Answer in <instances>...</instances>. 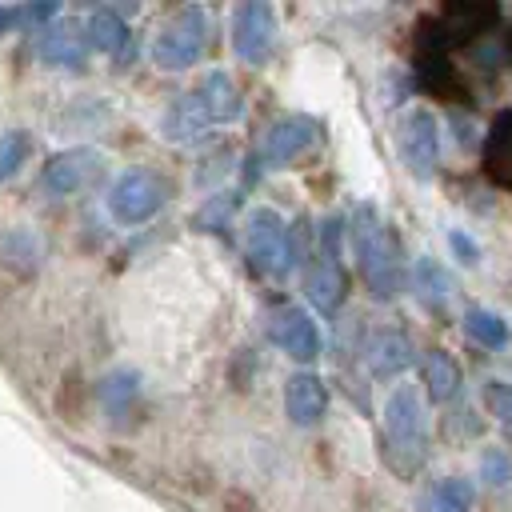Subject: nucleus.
Wrapping results in <instances>:
<instances>
[{"label":"nucleus","instance_id":"1","mask_svg":"<svg viewBox=\"0 0 512 512\" xmlns=\"http://www.w3.org/2000/svg\"><path fill=\"white\" fill-rule=\"evenodd\" d=\"M344 236H348V252L356 260L364 288L376 300H392L404 288V260H400V244L384 228V220L368 204H360L352 212V220L344 224Z\"/></svg>","mask_w":512,"mask_h":512},{"label":"nucleus","instance_id":"2","mask_svg":"<svg viewBox=\"0 0 512 512\" xmlns=\"http://www.w3.org/2000/svg\"><path fill=\"white\" fill-rule=\"evenodd\" d=\"M208 48V12L200 4H188L172 12V20L156 32L152 40V60L164 72H184L192 68Z\"/></svg>","mask_w":512,"mask_h":512},{"label":"nucleus","instance_id":"3","mask_svg":"<svg viewBox=\"0 0 512 512\" xmlns=\"http://www.w3.org/2000/svg\"><path fill=\"white\" fill-rule=\"evenodd\" d=\"M384 440H388V452H400L412 464L424 460V452H428V412H424V400L412 384H396L388 392V400H384Z\"/></svg>","mask_w":512,"mask_h":512},{"label":"nucleus","instance_id":"4","mask_svg":"<svg viewBox=\"0 0 512 512\" xmlns=\"http://www.w3.org/2000/svg\"><path fill=\"white\" fill-rule=\"evenodd\" d=\"M496 20H500V8L496 4H448L432 20L420 24V48H424V56L428 52H440L444 56V48H460V44L476 40Z\"/></svg>","mask_w":512,"mask_h":512},{"label":"nucleus","instance_id":"5","mask_svg":"<svg viewBox=\"0 0 512 512\" xmlns=\"http://www.w3.org/2000/svg\"><path fill=\"white\" fill-rule=\"evenodd\" d=\"M304 292L320 312H336L344 304L348 276H344V264H340V252H336V220L320 224L316 248L304 260Z\"/></svg>","mask_w":512,"mask_h":512},{"label":"nucleus","instance_id":"6","mask_svg":"<svg viewBox=\"0 0 512 512\" xmlns=\"http://www.w3.org/2000/svg\"><path fill=\"white\" fill-rule=\"evenodd\" d=\"M244 244H248V260L256 272L264 276H288V268L296 264V244H292V232L284 224L280 212L272 208H256L248 216V232H244Z\"/></svg>","mask_w":512,"mask_h":512},{"label":"nucleus","instance_id":"7","mask_svg":"<svg viewBox=\"0 0 512 512\" xmlns=\"http://www.w3.org/2000/svg\"><path fill=\"white\" fill-rule=\"evenodd\" d=\"M396 152L416 180H432L440 164V124L428 108H408L396 124Z\"/></svg>","mask_w":512,"mask_h":512},{"label":"nucleus","instance_id":"8","mask_svg":"<svg viewBox=\"0 0 512 512\" xmlns=\"http://www.w3.org/2000/svg\"><path fill=\"white\" fill-rule=\"evenodd\" d=\"M164 204V180L148 168H124L108 188V212L120 224H144Z\"/></svg>","mask_w":512,"mask_h":512},{"label":"nucleus","instance_id":"9","mask_svg":"<svg viewBox=\"0 0 512 512\" xmlns=\"http://www.w3.org/2000/svg\"><path fill=\"white\" fill-rule=\"evenodd\" d=\"M276 44V12L264 0H244L232 16V48L244 64H264Z\"/></svg>","mask_w":512,"mask_h":512},{"label":"nucleus","instance_id":"10","mask_svg":"<svg viewBox=\"0 0 512 512\" xmlns=\"http://www.w3.org/2000/svg\"><path fill=\"white\" fill-rule=\"evenodd\" d=\"M268 336H272V344H276L280 352H288V356L300 360V364H308V360L320 356L316 320H312L304 308H296V304H280V308L268 312Z\"/></svg>","mask_w":512,"mask_h":512},{"label":"nucleus","instance_id":"11","mask_svg":"<svg viewBox=\"0 0 512 512\" xmlns=\"http://www.w3.org/2000/svg\"><path fill=\"white\" fill-rule=\"evenodd\" d=\"M100 152L92 148H68V152H56L44 172H40V188L48 196H76L84 184H92L100 176Z\"/></svg>","mask_w":512,"mask_h":512},{"label":"nucleus","instance_id":"12","mask_svg":"<svg viewBox=\"0 0 512 512\" xmlns=\"http://www.w3.org/2000/svg\"><path fill=\"white\" fill-rule=\"evenodd\" d=\"M316 140H320V124L312 116H284L264 136V164L268 168L296 164L304 152H312Z\"/></svg>","mask_w":512,"mask_h":512},{"label":"nucleus","instance_id":"13","mask_svg":"<svg viewBox=\"0 0 512 512\" xmlns=\"http://www.w3.org/2000/svg\"><path fill=\"white\" fill-rule=\"evenodd\" d=\"M284 412H288V420H292L296 428L320 424L324 412H328V388H324V380H320L316 372H296V376H288V384H284Z\"/></svg>","mask_w":512,"mask_h":512},{"label":"nucleus","instance_id":"14","mask_svg":"<svg viewBox=\"0 0 512 512\" xmlns=\"http://www.w3.org/2000/svg\"><path fill=\"white\" fill-rule=\"evenodd\" d=\"M208 124H212V116H208L200 92H180V96L168 104L160 132H164V140H172V144H188V140H200V136L208 132Z\"/></svg>","mask_w":512,"mask_h":512},{"label":"nucleus","instance_id":"15","mask_svg":"<svg viewBox=\"0 0 512 512\" xmlns=\"http://www.w3.org/2000/svg\"><path fill=\"white\" fill-rule=\"evenodd\" d=\"M84 52H88V40L76 24H48L36 40V56L52 68H80Z\"/></svg>","mask_w":512,"mask_h":512},{"label":"nucleus","instance_id":"16","mask_svg":"<svg viewBox=\"0 0 512 512\" xmlns=\"http://www.w3.org/2000/svg\"><path fill=\"white\" fill-rule=\"evenodd\" d=\"M364 356H368V368H372L376 380H392V376H400V372L412 364V344H408L400 332L380 328V332L368 336Z\"/></svg>","mask_w":512,"mask_h":512},{"label":"nucleus","instance_id":"17","mask_svg":"<svg viewBox=\"0 0 512 512\" xmlns=\"http://www.w3.org/2000/svg\"><path fill=\"white\" fill-rule=\"evenodd\" d=\"M484 172L492 184L512 188V108H504L484 136Z\"/></svg>","mask_w":512,"mask_h":512},{"label":"nucleus","instance_id":"18","mask_svg":"<svg viewBox=\"0 0 512 512\" xmlns=\"http://www.w3.org/2000/svg\"><path fill=\"white\" fill-rule=\"evenodd\" d=\"M424 388H428V396L440 400V404L456 400L460 388H464V368H460V360H456L452 352H444V348H428V352H424Z\"/></svg>","mask_w":512,"mask_h":512},{"label":"nucleus","instance_id":"19","mask_svg":"<svg viewBox=\"0 0 512 512\" xmlns=\"http://www.w3.org/2000/svg\"><path fill=\"white\" fill-rule=\"evenodd\" d=\"M200 100H204V108H208V116H212V124H232L236 116H240V88H236V80L228 76V72H220V68H212L204 80H200Z\"/></svg>","mask_w":512,"mask_h":512},{"label":"nucleus","instance_id":"20","mask_svg":"<svg viewBox=\"0 0 512 512\" xmlns=\"http://www.w3.org/2000/svg\"><path fill=\"white\" fill-rule=\"evenodd\" d=\"M96 396H100V404H104V412H108V416L124 420V416L136 408V396H140V376H136V372H128V368H116V372H108V376L100 380Z\"/></svg>","mask_w":512,"mask_h":512},{"label":"nucleus","instance_id":"21","mask_svg":"<svg viewBox=\"0 0 512 512\" xmlns=\"http://www.w3.org/2000/svg\"><path fill=\"white\" fill-rule=\"evenodd\" d=\"M84 40L96 48V52H120L128 44V24L120 20V12L112 8H96L84 24Z\"/></svg>","mask_w":512,"mask_h":512},{"label":"nucleus","instance_id":"22","mask_svg":"<svg viewBox=\"0 0 512 512\" xmlns=\"http://www.w3.org/2000/svg\"><path fill=\"white\" fill-rule=\"evenodd\" d=\"M412 292H416L428 308L444 304V300L452 296V276H448V268H440L432 256H420L416 268H412Z\"/></svg>","mask_w":512,"mask_h":512},{"label":"nucleus","instance_id":"23","mask_svg":"<svg viewBox=\"0 0 512 512\" xmlns=\"http://www.w3.org/2000/svg\"><path fill=\"white\" fill-rule=\"evenodd\" d=\"M472 484L460 480V476H448V480H436L424 496V508L420 512H472Z\"/></svg>","mask_w":512,"mask_h":512},{"label":"nucleus","instance_id":"24","mask_svg":"<svg viewBox=\"0 0 512 512\" xmlns=\"http://www.w3.org/2000/svg\"><path fill=\"white\" fill-rule=\"evenodd\" d=\"M464 332L484 348H504L508 344V324L488 308H468L464 312Z\"/></svg>","mask_w":512,"mask_h":512},{"label":"nucleus","instance_id":"25","mask_svg":"<svg viewBox=\"0 0 512 512\" xmlns=\"http://www.w3.org/2000/svg\"><path fill=\"white\" fill-rule=\"evenodd\" d=\"M28 156H32V136H28L24 128H8V132H0V184L12 180V176L24 168Z\"/></svg>","mask_w":512,"mask_h":512},{"label":"nucleus","instance_id":"26","mask_svg":"<svg viewBox=\"0 0 512 512\" xmlns=\"http://www.w3.org/2000/svg\"><path fill=\"white\" fill-rule=\"evenodd\" d=\"M480 480H488V484H508L512 480V456L504 452V448H484L480 452Z\"/></svg>","mask_w":512,"mask_h":512},{"label":"nucleus","instance_id":"27","mask_svg":"<svg viewBox=\"0 0 512 512\" xmlns=\"http://www.w3.org/2000/svg\"><path fill=\"white\" fill-rule=\"evenodd\" d=\"M484 404H488V412H492L500 424L512 428V384H508V380H488Z\"/></svg>","mask_w":512,"mask_h":512},{"label":"nucleus","instance_id":"28","mask_svg":"<svg viewBox=\"0 0 512 512\" xmlns=\"http://www.w3.org/2000/svg\"><path fill=\"white\" fill-rule=\"evenodd\" d=\"M448 244L456 248V260H460V264H476V260H480V248H476L464 232H448Z\"/></svg>","mask_w":512,"mask_h":512},{"label":"nucleus","instance_id":"29","mask_svg":"<svg viewBox=\"0 0 512 512\" xmlns=\"http://www.w3.org/2000/svg\"><path fill=\"white\" fill-rule=\"evenodd\" d=\"M20 20H28V16H24V8H12V4H0V36H4V32H12V28L20 24Z\"/></svg>","mask_w":512,"mask_h":512}]
</instances>
